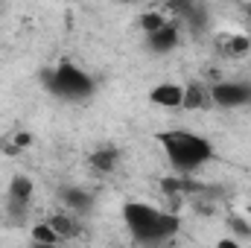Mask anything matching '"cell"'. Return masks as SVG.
<instances>
[{
  "mask_svg": "<svg viewBox=\"0 0 251 248\" xmlns=\"http://www.w3.org/2000/svg\"><path fill=\"white\" fill-rule=\"evenodd\" d=\"M123 222L137 243H149V246L164 243L178 231V219L173 213H164L161 207L146 201H128L123 207Z\"/></svg>",
  "mask_w": 251,
  "mask_h": 248,
  "instance_id": "cell-1",
  "label": "cell"
},
{
  "mask_svg": "<svg viewBox=\"0 0 251 248\" xmlns=\"http://www.w3.org/2000/svg\"><path fill=\"white\" fill-rule=\"evenodd\" d=\"M158 143L164 146L167 161H170L173 170H178V173H196V170H201V167L213 158L210 140H204L201 134L184 131V128L161 131V134H158Z\"/></svg>",
  "mask_w": 251,
  "mask_h": 248,
  "instance_id": "cell-2",
  "label": "cell"
},
{
  "mask_svg": "<svg viewBox=\"0 0 251 248\" xmlns=\"http://www.w3.org/2000/svg\"><path fill=\"white\" fill-rule=\"evenodd\" d=\"M47 88H50V94H56L59 99H67V102H82V99H88L91 94H94V79L82 70V67H76V64L70 62H62L59 67H53L50 73H47Z\"/></svg>",
  "mask_w": 251,
  "mask_h": 248,
  "instance_id": "cell-3",
  "label": "cell"
},
{
  "mask_svg": "<svg viewBox=\"0 0 251 248\" xmlns=\"http://www.w3.org/2000/svg\"><path fill=\"white\" fill-rule=\"evenodd\" d=\"M210 99L219 108H243L251 105V82H219L210 88Z\"/></svg>",
  "mask_w": 251,
  "mask_h": 248,
  "instance_id": "cell-4",
  "label": "cell"
},
{
  "mask_svg": "<svg viewBox=\"0 0 251 248\" xmlns=\"http://www.w3.org/2000/svg\"><path fill=\"white\" fill-rule=\"evenodd\" d=\"M184 97H187V88L184 85H176V82H161L152 88L149 99L161 108H181L184 105Z\"/></svg>",
  "mask_w": 251,
  "mask_h": 248,
  "instance_id": "cell-5",
  "label": "cell"
},
{
  "mask_svg": "<svg viewBox=\"0 0 251 248\" xmlns=\"http://www.w3.org/2000/svg\"><path fill=\"white\" fill-rule=\"evenodd\" d=\"M176 41H178V35H176V29H173L170 24H161L158 29L149 32V47H152L155 53H170V50L176 47Z\"/></svg>",
  "mask_w": 251,
  "mask_h": 248,
  "instance_id": "cell-6",
  "label": "cell"
},
{
  "mask_svg": "<svg viewBox=\"0 0 251 248\" xmlns=\"http://www.w3.org/2000/svg\"><path fill=\"white\" fill-rule=\"evenodd\" d=\"M32 237L41 240V243H56V240H59V231H56V228L50 231V225H38V228L32 231Z\"/></svg>",
  "mask_w": 251,
  "mask_h": 248,
  "instance_id": "cell-7",
  "label": "cell"
},
{
  "mask_svg": "<svg viewBox=\"0 0 251 248\" xmlns=\"http://www.w3.org/2000/svg\"><path fill=\"white\" fill-rule=\"evenodd\" d=\"M64 198H70L67 204H73V207H85V204H88V196H85L82 190H67Z\"/></svg>",
  "mask_w": 251,
  "mask_h": 248,
  "instance_id": "cell-8",
  "label": "cell"
},
{
  "mask_svg": "<svg viewBox=\"0 0 251 248\" xmlns=\"http://www.w3.org/2000/svg\"><path fill=\"white\" fill-rule=\"evenodd\" d=\"M111 161H114V158H111V152H105V155L100 152V155L94 158V164H97V167H111Z\"/></svg>",
  "mask_w": 251,
  "mask_h": 248,
  "instance_id": "cell-9",
  "label": "cell"
},
{
  "mask_svg": "<svg viewBox=\"0 0 251 248\" xmlns=\"http://www.w3.org/2000/svg\"><path fill=\"white\" fill-rule=\"evenodd\" d=\"M249 216H251V204H249Z\"/></svg>",
  "mask_w": 251,
  "mask_h": 248,
  "instance_id": "cell-10",
  "label": "cell"
},
{
  "mask_svg": "<svg viewBox=\"0 0 251 248\" xmlns=\"http://www.w3.org/2000/svg\"><path fill=\"white\" fill-rule=\"evenodd\" d=\"M126 3H134V0H126Z\"/></svg>",
  "mask_w": 251,
  "mask_h": 248,
  "instance_id": "cell-11",
  "label": "cell"
},
{
  "mask_svg": "<svg viewBox=\"0 0 251 248\" xmlns=\"http://www.w3.org/2000/svg\"><path fill=\"white\" fill-rule=\"evenodd\" d=\"M249 18H251V9H249Z\"/></svg>",
  "mask_w": 251,
  "mask_h": 248,
  "instance_id": "cell-12",
  "label": "cell"
}]
</instances>
